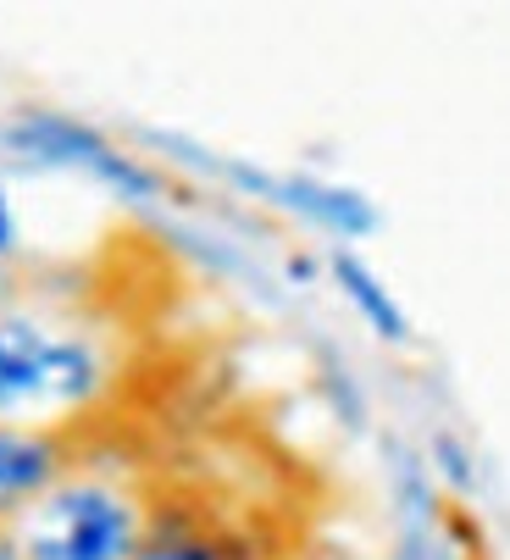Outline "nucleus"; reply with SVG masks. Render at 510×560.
<instances>
[{
    "label": "nucleus",
    "instance_id": "obj_1",
    "mask_svg": "<svg viewBox=\"0 0 510 560\" xmlns=\"http://www.w3.org/2000/svg\"><path fill=\"white\" fill-rule=\"evenodd\" d=\"M106 305L39 283L0 311V428H72L123 411L128 350Z\"/></svg>",
    "mask_w": 510,
    "mask_h": 560
},
{
    "label": "nucleus",
    "instance_id": "obj_2",
    "mask_svg": "<svg viewBox=\"0 0 510 560\" xmlns=\"http://www.w3.org/2000/svg\"><path fill=\"white\" fill-rule=\"evenodd\" d=\"M117 455V450H112ZM95 455L0 527L18 560H134L150 527V477Z\"/></svg>",
    "mask_w": 510,
    "mask_h": 560
},
{
    "label": "nucleus",
    "instance_id": "obj_3",
    "mask_svg": "<svg viewBox=\"0 0 510 560\" xmlns=\"http://www.w3.org/2000/svg\"><path fill=\"white\" fill-rule=\"evenodd\" d=\"M305 555V549H300ZM283 549L262 511L222 494L200 477H173L150 483V527L134 560H300Z\"/></svg>",
    "mask_w": 510,
    "mask_h": 560
},
{
    "label": "nucleus",
    "instance_id": "obj_4",
    "mask_svg": "<svg viewBox=\"0 0 510 560\" xmlns=\"http://www.w3.org/2000/svg\"><path fill=\"white\" fill-rule=\"evenodd\" d=\"M333 278L350 289V300L361 305V316H367V323H372L383 339H394V345L405 339V316H399V305L383 294V283H378V278H372L356 256H333Z\"/></svg>",
    "mask_w": 510,
    "mask_h": 560
},
{
    "label": "nucleus",
    "instance_id": "obj_5",
    "mask_svg": "<svg viewBox=\"0 0 510 560\" xmlns=\"http://www.w3.org/2000/svg\"><path fill=\"white\" fill-rule=\"evenodd\" d=\"M39 272H45V267H34L28 256H18V261H0V311H12V305H18V300H23L34 283H39Z\"/></svg>",
    "mask_w": 510,
    "mask_h": 560
},
{
    "label": "nucleus",
    "instance_id": "obj_6",
    "mask_svg": "<svg viewBox=\"0 0 510 560\" xmlns=\"http://www.w3.org/2000/svg\"><path fill=\"white\" fill-rule=\"evenodd\" d=\"M18 228H12V211H7V195H0V261H18Z\"/></svg>",
    "mask_w": 510,
    "mask_h": 560
},
{
    "label": "nucleus",
    "instance_id": "obj_7",
    "mask_svg": "<svg viewBox=\"0 0 510 560\" xmlns=\"http://www.w3.org/2000/svg\"><path fill=\"white\" fill-rule=\"evenodd\" d=\"M0 560H18V549H12L7 538H0Z\"/></svg>",
    "mask_w": 510,
    "mask_h": 560
},
{
    "label": "nucleus",
    "instance_id": "obj_8",
    "mask_svg": "<svg viewBox=\"0 0 510 560\" xmlns=\"http://www.w3.org/2000/svg\"><path fill=\"white\" fill-rule=\"evenodd\" d=\"M300 560H333V555H311V549H305V555H300Z\"/></svg>",
    "mask_w": 510,
    "mask_h": 560
}]
</instances>
